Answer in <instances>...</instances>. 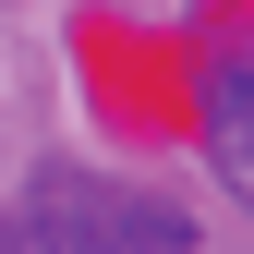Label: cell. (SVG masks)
<instances>
[{
	"mask_svg": "<svg viewBox=\"0 0 254 254\" xmlns=\"http://www.w3.org/2000/svg\"><path fill=\"white\" fill-rule=\"evenodd\" d=\"M206 145H218V170H230V194L254 206V61H218L206 73Z\"/></svg>",
	"mask_w": 254,
	"mask_h": 254,
	"instance_id": "7a4b0ae2",
	"label": "cell"
},
{
	"mask_svg": "<svg viewBox=\"0 0 254 254\" xmlns=\"http://www.w3.org/2000/svg\"><path fill=\"white\" fill-rule=\"evenodd\" d=\"M24 254H194V218L145 182L109 170H49L24 206Z\"/></svg>",
	"mask_w": 254,
	"mask_h": 254,
	"instance_id": "6da1fadb",
	"label": "cell"
}]
</instances>
